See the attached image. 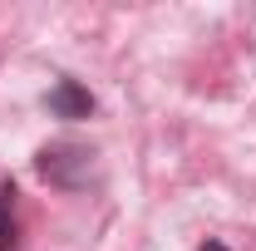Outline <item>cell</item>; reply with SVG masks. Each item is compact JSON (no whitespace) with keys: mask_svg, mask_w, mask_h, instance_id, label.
Here are the masks:
<instances>
[{"mask_svg":"<svg viewBox=\"0 0 256 251\" xmlns=\"http://www.w3.org/2000/svg\"><path fill=\"white\" fill-rule=\"evenodd\" d=\"M44 104H50L54 118H89V114H94V94H89L79 79H60V84L44 94Z\"/></svg>","mask_w":256,"mask_h":251,"instance_id":"2","label":"cell"},{"mask_svg":"<svg viewBox=\"0 0 256 251\" xmlns=\"http://www.w3.org/2000/svg\"><path fill=\"white\" fill-rule=\"evenodd\" d=\"M34 168H40L44 182H54V188H64V192H79L94 178V148H89V143H74V138H60V143L40 148Z\"/></svg>","mask_w":256,"mask_h":251,"instance_id":"1","label":"cell"},{"mask_svg":"<svg viewBox=\"0 0 256 251\" xmlns=\"http://www.w3.org/2000/svg\"><path fill=\"white\" fill-rule=\"evenodd\" d=\"M15 182H0V251L20 246V222H15Z\"/></svg>","mask_w":256,"mask_h":251,"instance_id":"3","label":"cell"},{"mask_svg":"<svg viewBox=\"0 0 256 251\" xmlns=\"http://www.w3.org/2000/svg\"><path fill=\"white\" fill-rule=\"evenodd\" d=\"M202 251H232V246H226V242H207Z\"/></svg>","mask_w":256,"mask_h":251,"instance_id":"4","label":"cell"}]
</instances>
